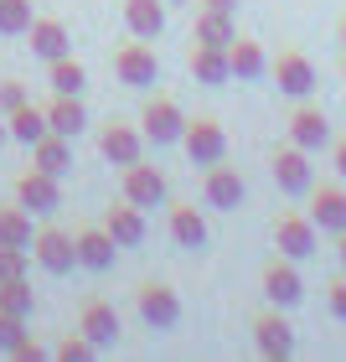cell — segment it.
Returning a JSON list of instances; mask_svg holds the SVG:
<instances>
[{"label":"cell","instance_id":"obj_1","mask_svg":"<svg viewBox=\"0 0 346 362\" xmlns=\"http://www.w3.org/2000/svg\"><path fill=\"white\" fill-rule=\"evenodd\" d=\"M181 151L191 156V166H217V160L227 156V129L217 119H186V129H181Z\"/></svg>","mask_w":346,"mask_h":362},{"label":"cell","instance_id":"obj_2","mask_svg":"<svg viewBox=\"0 0 346 362\" xmlns=\"http://www.w3.org/2000/svg\"><path fill=\"white\" fill-rule=\"evenodd\" d=\"M135 305H140V321L150 326V332H171V326L181 321V300H176V290H171V285H160V279H145L140 295H135Z\"/></svg>","mask_w":346,"mask_h":362},{"label":"cell","instance_id":"obj_3","mask_svg":"<svg viewBox=\"0 0 346 362\" xmlns=\"http://www.w3.org/2000/svg\"><path fill=\"white\" fill-rule=\"evenodd\" d=\"M316 243H321V228H316V218H300V212H285V218L274 223V249L285 254V259H310L316 254Z\"/></svg>","mask_w":346,"mask_h":362},{"label":"cell","instance_id":"obj_4","mask_svg":"<svg viewBox=\"0 0 346 362\" xmlns=\"http://www.w3.org/2000/svg\"><path fill=\"white\" fill-rule=\"evenodd\" d=\"M140 129H145V140H150V145H176V140H181V129H186V114H181L176 98L160 93V98H150V104H145Z\"/></svg>","mask_w":346,"mask_h":362},{"label":"cell","instance_id":"obj_5","mask_svg":"<svg viewBox=\"0 0 346 362\" xmlns=\"http://www.w3.org/2000/svg\"><path fill=\"white\" fill-rule=\"evenodd\" d=\"M114 73H119L124 88H150V83H160V62H155V52H150L145 42L119 47V57H114Z\"/></svg>","mask_w":346,"mask_h":362},{"label":"cell","instance_id":"obj_6","mask_svg":"<svg viewBox=\"0 0 346 362\" xmlns=\"http://www.w3.org/2000/svg\"><path fill=\"white\" fill-rule=\"evenodd\" d=\"M243 197H249V187H243V176L233 166H207V181H202V202L207 207H217V212H238L243 207Z\"/></svg>","mask_w":346,"mask_h":362},{"label":"cell","instance_id":"obj_7","mask_svg":"<svg viewBox=\"0 0 346 362\" xmlns=\"http://www.w3.org/2000/svg\"><path fill=\"white\" fill-rule=\"evenodd\" d=\"M31 254H37V264L47 274H68L78 264V243L68 233H57V228H42V233L31 238Z\"/></svg>","mask_w":346,"mask_h":362},{"label":"cell","instance_id":"obj_8","mask_svg":"<svg viewBox=\"0 0 346 362\" xmlns=\"http://www.w3.org/2000/svg\"><path fill=\"white\" fill-rule=\"evenodd\" d=\"M263 295H269V305L290 310L305 300V285H300V269H294V259H274L269 269H263Z\"/></svg>","mask_w":346,"mask_h":362},{"label":"cell","instance_id":"obj_9","mask_svg":"<svg viewBox=\"0 0 346 362\" xmlns=\"http://www.w3.org/2000/svg\"><path fill=\"white\" fill-rule=\"evenodd\" d=\"M269 73H274L279 93H290V98H305L310 88H316V62H310L305 52H279Z\"/></svg>","mask_w":346,"mask_h":362},{"label":"cell","instance_id":"obj_10","mask_svg":"<svg viewBox=\"0 0 346 362\" xmlns=\"http://www.w3.org/2000/svg\"><path fill=\"white\" fill-rule=\"evenodd\" d=\"M16 202H21L26 212H42V218H47V212H57V207H62L57 176H47V171H37V166H31L21 181H16Z\"/></svg>","mask_w":346,"mask_h":362},{"label":"cell","instance_id":"obj_11","mask_svg":"<svg viewBox=\"0 0 346 362\" xmlns=\"http://www.w3.org/2000/svg\"><path fill=\"white\" fill-rule=\"evenodd\" d=\"M253 341H258V352L263 357H274V362H285L294 352V326L279 316V305L274 310H263V316L253 321Z\"/></svg>","mask_w":346,"mask_h":362},{"label":"cell","instance_id":"obj_12","mask_svg":"<svg viewBox=\"0 0 346 362\" xmlns=\"http://www.w3.org/2000/svg\"><path fill=\"white\" fill-rule=\"evenodd\" d=\"M269 171H274V181H279V192H290V197L310 192V151H300V145H285V151H274Z\"/></svg>","mask_w":346,"mask_h":362},{"label":"cell","instance_id":"obj_13","mask_svg":"<svg viewBox=\"0 0 346 362\" xmlns=\"http://www.w3.org/2000/svg\"><path fill=\"white\" fill-rule=\"evenodd\" d=\"M166 176H160L155 166H145V160H135V166H124V197L135 207H155V202H166Z\"/></svg>","mask_w":346,"mask_h":362},{"label":"cell","instance_id":"obj_14","mask_svg":"<svg viewBox=\"0 0 346 362\" xmlns=\"http://www.w3.org/2000/svg\"><path fill=\"white\" fill-rule=\"evenodd\" d=\"M191 78H196L202 88H222L227 78H233L227 47H207V42H196V47H191Z\"/></svg>","mask_w":346,"mask_h":362},{"label":"cell","instance_id":"obj_15","mask_svg":"<svg viewBox=\"0 0 346 362\" xmlns=\"http://www.w3.org/2000/svg\"><path fill=\"white\" fill-rule=\"evenodd\" d=\"M290 145H300V151L316 156L321 145H331V119H326L321 109H294L290 114Z\"/></svg>","mask_w":346,"mask_h":362},{"label":"cell","instance_id":"obj_16","mask_svg":"<svg viewBox=\"0 0 346 362\" xmlns=\"http://www.w3.org/2000/svg\"><path fill=\"white\" fill-rule=\"evenodd\" d=\"M98 151H104V160H114V166H135V160H140V151H145V129L109 124L104 135H98Z\"/></svg>","mask_w":346,"mask_h":362},{"label":"cell","instance_id":"obj_17","mask_svg":"<svg viewBox=\"0 0 346 362\" xmlns=\"http://www.w3.org/2000/svg\"><path fill=\"white\" fill-rule=\"evenodd\" d=\"M78 332H83L93 347H114L119 341V310L109 300H88L83 305V321H78Z\"/></svg>","mask_w":346,"mask_h":362},{"label":"cell","instance_id":"obj_18","mask_svg":"<svg viewBox=\"0 0 346 362\" xmlns=\"http://www.w3.org/2000/svg\"><path fill=\"white\" fill-rule=\"evenodd\" d=\"M104 228H109V238L119 243V249H135V243L145 238V207H135V202L124 197L119 207L104 212Z\"/></svg>","mask_w":346,"mask_h":362},{"label":"cell","instance_id":"obj_19","mask_svg":"<svg viewBox=\"0 0 346 362\" xmlns=\"http://www.w3.org/2000/svg\"><path fill=\"white\" fill-rule=\"evenodd\" d=\"M310 218L321 233H346V192L341 187H316L310 192Z\"/></svg>","mask_w":346,"mask_h":362},{"label":"cell","instance_id":"obj_20","mask_svg":"<svg viewBox=\"0 0 346 362\" xmlns=\"http://www.w3.org/2000/svg\"><path fill=\"white\" fill-rule=\"evenodd\" d=\"M47 124H52V135L78 140V135L88 129V109L78 104V93H57L52 104H47Z\"/></svg>","mask_w":346,"mask_h":362},{"label":"cell","instance_id":"obj_21","mask_svg":"<svg viewBox=\"0 0 346 362\" xmlns=\"http://www.w3.org/2000/svg\"><path fill=\"white\" fill-rule=\"evenodd\" d=\"M124 26L140 42H155L166 31V0H124Z\"/></svg>","mask_w":346,"mask_h":362},{"label":"cell","instance_id":"obj_22","mask_svg":"<svg viewBox=\"0 0 346 362\" xmlns=\"http://www.w3.org/2000/svg\"><path fill=\"white\" fill-rule=\"evenodd\" d=\"M73 243H78V264L83 269H109L114 254H119V243L109 238V228H83Z\"/></svg>","mask_w":346,"mask_h":362},{"label":"cell","instance_id":"obj_23","mask_svg":"<svg viewBox=\"0 0 346 362\" xmlns=\"http://www.w3.org/2000/svg\"><path fill=\"white\" fill-rule=\"evenodd\" d=\"M31 160H37V171L47 176H68L73 171V140H62V135H42L37 145H31Z\"/></svg>","mask_w":346,"mask_h":362},{"label":"cell","instance_id":"obj_24","mask_svg":"<svg viewBox=\"0 0 346 362\" xmlns=\"http://www.w3.org/2000/svg\"><path fill=\"white\" fill-rule=\"evenodd\" d=\"M26 37H31V52H37V57H47V62H57V57H68V26H62V21H52V16H42V21H31V31H26Z\"/></svg>","mask_w":346,"mask_h":362},{"label":"cell","instance_id":"obj_25","mask_svg":"<svg viewBox=\"0 0 346 362\" xmlns=\"http://www.w3.org/2000/svg\"><path fill=\"white\" fill-rule=\"evenodd\" d=\"M171 238L181 249H207V218L191 202H176L171 207Z\"/></svg>","mask_w":346,"mask_h":362},{"label":"cell","instance_id":"obj_26","mask_svg":"<svg viewBox=\"0 0 346 362\" xmlns=\"http://www.w3.org/2000/svg\"><path fill=\"white\" fill-rule=\"evenodd\" d=\"M227 62H233V78H243V83L269 73V57H263V47L253 37H233L227 42Z\"/></svg>","mask_w":346,"mask_h":362},{"label":"cell","instance_id":"obj_27","mask_svg":"<svg viewBox=\"0 0 346 362\" xmlns=\"http://www.w3.org/2000/svg\"><path fill=\"white\" fill-rule=\"evenodd\" d=\"M6 124H11V140H21V145H37L42 135H52V124H47V109H37V104L11 109Z\"/></svg>","mask_w":346,"mask_h":362},{"label":"cell","instance_id":"obj_28","mask_svg":"<svg viewBox=\"0 0 346 362\" xmlns=\"http://www.w3.org/2000/svg\"><path fill=\"white\" fill-rule=\"evenodd\" d=\"M47 83H52V93H83V88H88V73H83V62L68 52V57H57V62H52Z\"/></svg>","mask_w":346,"mask_h":362},{"label":"cell","instance_id":"obj_29","mask_svg":"<svg viewBox=\"0 0 346 362\" xmlns=\"http://www.w3.org/2000/svg\"><path fill=\"white\" fill-rule=\"evenodd\" d=\"M233 37H238L233 16H222V11H202V16H196V42H207V47H227Z\"/></svg>","mask_w":346,"mask_h":362},{"label":"cell","instance_id":"obj_30","mask_svg":"<svg viewBox=\"0 0 346 362\" xmlns=\"http://www.w3.org/2000/svg\"><path fill=\"white\" fill-rule=\"evenodd\" d=\"M0 243L31 249V212L26 207H0Z\"/></svg>","mask_w":346,"mask_h":362},{"label":"cell","instance_id":"obj_31","mask_svg":"<svg viewBox=\"0 0 346 362\" xmlns=\"http://www.w3.org/2000/svg\"><path fill=\"white\" fill-rule=\"evenodd\" d=\"M31 21V0H0V37H26Z\"/></svg>","mask_w":346,"mask_h":362},{"label":"cell","instance_id":"obj_32","mask_svg":"<svg viewBox=\"0 0 346 362\" xmlns=\"http://www.w3.org/2000/svg\"><path fill=\"white\" fill-rule=\"evenodd\" d=\"M31 285H26V274L21 279H0V310H11V316H31Z\"/></svg>","mask_w":346,"mask_h":362},{"label":"cell","instance_id":"obj_33","mask_svg":"<svg viewBox=\"0 0 346 362\" xmlns=\"http://www.w3.org/2000/svg\"><path fill=\"white\" fill-rule=\"evenodd\" d=\"M26 341V316H11V310H0V352H16Z\"/></svg>","mask_w":346,"mask_h":362},{"label":"cell","instance_id":"obj_34","mask_svg":"<svg viewBox=\"0 0 346 362\" xmlns=\"http://www.w3.org/2000/svg\"><path fill=\"white\" fill-rule=\"evenodd\" d=\"M21 274H26V249L0 243V279H21Z\"/></svg>","mask_w":346,"mask_h":362},{"label":"cell","instance_id":"obj_35","mask_svg":"<svg viewBox=\"0 0 346 362\" xmlns=\"http://www.w3.org/2000/svg\"><path fill=\"white\" fill-rule=\"evenodd\" d=\"M93 352H98V347H93V341H88L83 332H78V337H68V341L57 347V357H62V362H88Z\"/></svg>","mask_w":346,"mask_h":362},{"label":"cell","instance_id":"obj_36","mask_svg":"<svg viewBox=\"0 0 346 362\" xmlns=\"http://www.w3.org/2000/svg\"><path fill=\"white\" fill-rule=\"evenodd\" d=\"M326 305H331L336 321H346V274H336L331 285H326Z\"/></svg>","mask_w":346,"mask_h":362},{"label":"cell","instance_id":"obj_37","mask_svg":"<svg viewBox=\"0 0 346 362\" xmlns=\"http://www.w3.org/2000/svg\"><path fill=\"white\" fill-rule=\"evenodd\" d=\"M21 104H26V88L21 83H0V109L11 114V109H21Z\"/></svg>","mask_w":346,"mask_h":362},{"label":"cell","instance_id":"obj_38","mask_svg":"<svg viewBox=\"0 0 346 362\" xmlns=\"http://www.w3.org/2000/svg\"><path fill=\"white\" fill-rule=\"evenodd\" d=\"M11 357H16V362H42V357H47V347H42V341H31V337H26V341H21V347H16Z\"/></svg>","mask_w":346,"mask_h":362},{"label":"cell","instance_id":"obj_39","mask_svg":"<svg viewBox=\"0 0 346 362\" xmlns=\"http://www.w3.org/2000/svg\"><path fill=\"white\" fill-rule=\"evenodd\" d=\"M331 166H336V176L346 181V135L336 140V151H331Z\"/></svg>","mask_w":346,"mask_h":362},{"label":"cell","instance_id":"obj_40","mask_svg":"<svg viewBox=\"0 0 346 362\" xmlns=\"http://www.w3.org/2000/svg\"><path fill=\"white\" fill-rule=\"evenodd\" d=\"M202 11H222V16H233V11H238V0H202Z\"/></svg>","mask_w":346,"mask_h":362},{"label":"cell","instance_id":"obj_41","mask_svg":"<svg viewBox=\"0 0 346 362\" xmlns=\"http://www.w3.org/2000/svg\"><path fill=\"white\" fill-rule=\"evenodd\" d=\"M336 254H341V269H346V233H336Z\"/></svg>","mask_w":346,"mask_h":362},{"label":"cell","instance_id":"obj_42","mask_svg":"<svg viewBox=\"0 0 346 362\" xmlns=\"http://www.w3.org/2000/svg\"><path fill=\"white\" fill-rule=\"evenodd\" d=\"M6 140H11V124H6V119H0V145H6Z\"/></svg>","mask_w":346,"mask_h":362},{"label":"cell","instance_id":"obj_43","mask_svg":"<svg viewBox=\"0 0 346 362\" xmlns=\"http://www.w3.org/2000/svg\"><path fill=\"white\" fill-rule=\"evenodd\" d=\"M341 47H346V16H341Z\"/></svg>","mask_w":346,"mask_h":362},{"label":"cell","instance_id":"obj_44","mask_svg":"<svg viewBox=\"0 0 346 362\" xmlns=\"http://www.w3.org/2000/svg\"><path fill=\"white\" fill-rule=\"evenodd\" d=\"M166 6H181V0H166Z\"/></svg>","mask_w":346,"mask_h":362},{"label":"cell","instance_id":"obj_45","mask_svg":"<svg viewBox=\"0 0 346 362\" xmlns=\"http://www.w3.org/2000/svg\"><path fill=\"white\" fill-rule=\"evenodd\" d=\"M341 78H346V62H341Z\"/></svg>","mask_w":346,"mask_h":362}]
</instances>
